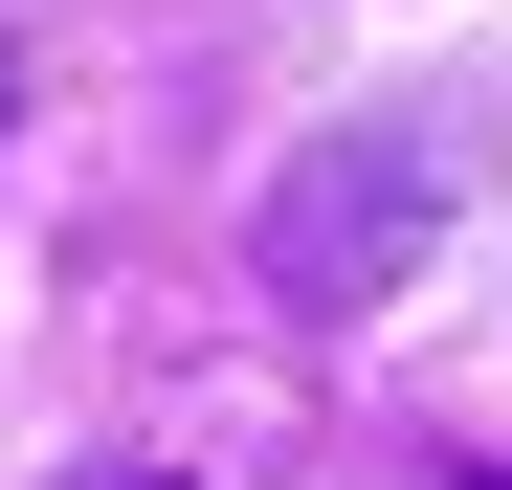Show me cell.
Segmentation results:
<instances>
[{"label": "cell", "mask_w": 512, "mask_h": 490, "mask_svg": "<svg viewBox=\"0 0 512 490\" xmlns=\"http://www.w3.org/2000/svg\"><path fill=\"white\" fill-rule=\"evenodd\" d=\"M423 223H446V134H423V112H357V134H312L290 179H268V223H245V245H268L290 312H334V335H357V312L423 268Z\"/></svg>", "instance_id": "cell-1"}, {"label": "cell", "mask_w": 512, "mask_h": 490, "mask_svg": "<svg viewBox=\"0 0 512 490\" xmlns=\"http://www.w3.org/2000/svg\"><path fill=\"white\" fill-rule=\"evenodd\" d=\"M0 112H23V45H0Z\"/></svg>", "instance_id": "cell-2"}, {"label": "cell", "mask_w": 512, "mask_h": 490, "mask_svg": "<svg viewBox=\"0 0 512 490\" xmlns=\"http://www.w3.org/2000/svg\"><path fill=\"white\" fill-rule=\"evenodd\" d=\"M446 490H512V468H446Z\"/></svg>", "instance_id": "cell-3"}]
</instances>
